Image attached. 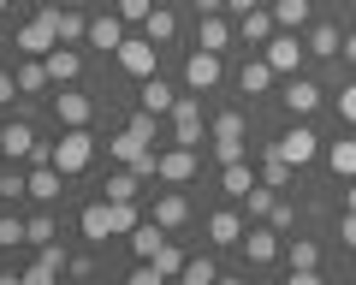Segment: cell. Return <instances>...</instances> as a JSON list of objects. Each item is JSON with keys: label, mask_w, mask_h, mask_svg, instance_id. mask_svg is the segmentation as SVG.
Listing matches in <instances>:
<instances>
[{"label": "cell", "mask_w": 356, "mask_h": 285, "mask_svg": "<svg viewBox=\"0 0 356 285\" xmlns=\"http://www.w3.org/2000/svg\"><path fill=\"white\" fill-rule=\"evenodd\" d=\"M24 6H36V0H24Z\"/></svg>", "instance_id": "obj_39"}, {"label": "cell", "mask_w": 356, "mask_h": 285, "mask_svg": "<svg viewBox=\"0 0 356 285\" xmlns=\"http://www.w3.org/2000/svg\"><path fill=\"white\" fill-rule=\"evenodd\" d=\"M125 36H131V24L113 13V6H107V0H102V6H89V36H83V48L95 54V60H113Z\"/></svg>", "instance_id": "obj_15"}, {"label": "cell", "mask_w": 356, "mask_h": 285, "mask_svg": "<svg viewBox=\"0 0 356 285\" xmlns=\"http://www.w3.org/2000/svg\"><path fill=\"white\" fill-rule=\"evenodd\" d=\"M113 65H119V72H125L131 83H143V78H154V72H161V65H166V54L154 48V42L143 36V30H131V36L119 42V54H113Z\"/></svg>", "instance_id": "obj_16"}, {"label": "cell", "mask_w": 356, "mask_h": 285, "mask_svg": "<svg viewBox=\"0 0 356 285\" xmlns=\"http://www.w3.org/2000/svg\"><path fill=\"white\" fill-rule=\"evenodd\" d=\"M273 196H280L273 184H255V190L243 196V214H250V220H267V208H273Z\"/></svg>", "instance_id": "obj_32"}, {"label": "cell", "mask_w": 356, "mask_h": 285, "mask_svg": "<svg viewBox=\"0 0 356 285\" xmlns=\"http://www.w3.org/2000/svg\"><path fill=\"white\" fill-rule=\"evenodd\" d=\"M191 250H196V238H166V244H161V256H154V268L166 273V285H178V273H184V261H191Z\"/></svg>", "instance_id": "obj_27"}, {"label": "cell", "mask_w": 356, "mask_h": 285, "mask_svg": "<svg viewBox=\"0 0 356 285\" xmlns=\"http://www.w3.org/2000/svg\"><path fill=\"white\" fill-rule=\"evenodd\" d=\"M339 65H344V72H356V18L344 24V54H339Z\"/></svg>", "instance_id": "obj_33"}, {"label": "cell", "mask_w": 356, "mask_h": 285, "mask_svg": "<svg viewBox=\"0 0 356 285\" xmlns=\"http://www.w3.org/2000/svg\"><path fill=\"white\" fill-rule=\"evenodd\" d=\"M13 72H18V95H24V107H42L54 90L48 78V60H36V54H13Z\"/></svg>", "instance_id": "obj_21"}, {"label": "cell", "mask_w": 356, "mask_h": 285, "mask_svg": "<svg viewBox=\"0 0 356 285\" xmlns=\"http://www.w3.org/2000/svg\"><path fill=\"white\" fill-rule=\"evenodd\" d=\"M273 6V18H280V30H309V18L321 13L315 0H267Z\"/></svg>", "instance_id": "obj_28"}, {"label": "cell", "mask_w": 356, "mask_h": 285, "mask_svg": "<svg viewBox=\"0 0 356 285\" xmlns=\"http://www.w3.org/2000/svg\"><path fill=\"white\" fill-rule=\"evenodd\" d=\"M255 172H261V184H273V190H297V184H303V172H297L280 149H255Z\"/></svg>", "instance_id": "obj_23"}, {"label": "cell", "mask_w": 356, "mask_h": 285, "mask_svg": "<svg viewBox=\"0 0 356 285\" xmlns=\"http://www.w3.org/2000/svg\"><path fill=\"white\" fill-rule=\"evenodd\" d=\"M95 190H102L107 202H143V196H149V179H143L137 167H125V161H107L102 179H95Z\"/></svg>", "instance_id": "obj_19"}, {"label": "cell", "mask_w": 356, "mask_h": 285, "mask_svg": "<svg viewBox=\"0 0 356 285\" xmlns=\"http://www.w3.org/2000/svg\"><path fill=\"white\" fill-rule=\"evenodd\" d=\"M30 250V232H24V208H0V261H18Z\"/></svg>", "instance_id": "obj_24"}, {"label": "cell", "mask_w": 356, "mask_h": 285, "mask_svg": "<svg viewBox=\"0 0 356 285\" xmlns=\"http://www.w3.org/2000/svg\"><path fill=\"white\" fill-rule=\"evenodd\" d=\"M202 190H178V184H149V196H143V214H149L154 226H161L166 238H196L202 232Z\"/></svg>", "instance_id": "obj_4"}, {"label": "cell", "mask_w": 356, "mask_h": 285, "mask_svg": "<svg viewBox=\"0 0 356 285\" xmlns=\"http://www.w3.org/2000/svg\"><path fill=\"white\" fill-rule=\"evenodd\" d=\"M72 196H77V184L65 179L54 161H36L30 167V184H24V208H72Z\"/></svg>", "instance_id": "obj_12"}, {"label": "cell", "mask_w": 356, "mask_h": 285, "mask_svg": "<svg viewBox=\"0 0 356 285\" xmlns=\"http://www.w3.org/2000/svg\"><path fill=\"white\" fill-rule=\"evenodd\" d=\"M83 36H89V6L60 0V42H83Z\"/></svg>", "instance_id": "obj_29"}, {"label": "cell", "mask_w": 356, "mask_h": 285, "mask_svg": "<svg viewBox=\"0 0 356 285\" xmlns=\"http://www.w3.org/2000/svg\"><path fill=\"white\" fill-rule=\"evenodd\" d=\"M261 60L280 72V78H297V72H309V48H303V30H273L261 48Z\"/></svg>", "instance_id": "obj_18"}, {"label": "cell", "mask_w": 356, "mask_h": 285, "mask_svg": "<svg viewBox=\"0 0 356 285\" xmlns=\"http://www.w3.org/2000/svg\"><path fill=\"white\" fill-rule=\"evenodd\" d=\"M54 167H60L77 190H89V184L102 179V167H107V131H102V125H72V131H60V137H54Z\"/></svg>", "instance_id": "obj_2"}, {"label": "cell", "mask_w": 356, "mask_h": 285, "mask_svg": "<svg viewBox=\"0 0 356 285\" xmlns=\"http://www.w3.org/2000/svg\"><path fill=\"white\" fill-rule=\"evenodd\" d=\"M243 226H250V214H243L238 202H226V196H208L202 202V244L208 250H220V256H238V244H243Z\"/></svg>", "instance_id": "obj_9"}, {"label": "cell", "mask_w": 356, "mask_h": 285, "mask_svg": "<svg viewBox=\"0 0 356 285\" xmlns=\"http://www.w3.org/2000/svg\"><path fill=\"white\" fill-rule=\"evenodd\" d=\"M243 268V279H280V261H285V232L273 220H250L243 226V244L232 256Z\"/></svg>", "instance_id": "obj_6"}, {"label": "cell", "mask_w": 356, "mask_h": 285, "mask_svg": "<svg viewBox=\"0 0 356 285\" xmlns=\"http://www.w3.org/2000/svg\"><path fill=\"white\" fill-rule=\"evenodd\" d=\"M178 101V72H172V60L154 72V78H143L137 90H131V107H143V113H161L166 119V107Z\"/></svg>", "instance_id": "obj_20"}, {"label": "cell", "mask_w": 356, "mask_h": 285, "mask_svg": "<svg viewBox=\"0 0 356 285\" xmlns=\"http://www.w3.org/2000/svg\"><path fill=\"white\" fill-rule=\"evenodd\" d=\"M255 6H267V0H226V13H232V18H243V13H255Z\"/></svg>", "instance_id": "obj_35"}, {"label": "cell", "mask_w": 356, "mask_h": 285, "mask_svg": "<svg viewBox=\"0 0 356 285\" xmlns=\"http://www.w3.org/2000/svg\"><path fill=\"white\" fill-rule=\"evenodd\" d=\"M13 107H24V95H18V72H13V54L0 48V113H13Z\"/></svg>", "instance_id": "obj_30"}, {"label": "cell", "mask_w": 356, "mask_h": 285, "mask_svg": "<svg viewBox=\"0 0 356 285\" xmlns=\"http://www.w3.org/2000/svg\"><path fill=\"white\" fill-rule=\"evenodd\" d=\"M327 125H356V72H339V78H332V107H327Z\"/></svg>", "instance_id": "obj_26"}, {"label": "cell", "mask_w": 356, "mask_h": 285, "mask_svg": "<svg viewBox=\"0 0 356 285\" xmlns=\"http://www.w3.org/2000/svg\"><path fill=\"white\" fill-rule=\"evenodd\" d=\"M143 36H149L154 48L172 60V54L184 48V36H191V18H184V6H178V0H154V13H149V24H143Z\"/></svg>", "instance_id": "obj_13"}, {"label": "cell", "mask_w": 356, "mask_h": 285, "mask_svg": "<svg viewBox=\"0 0 356 285\" xmlns=\"http://www.w3.org/2000/svg\"><path fill=\"white\" fill-rule=\"evenodd\" d=\"M161 244H166V232L154 220H143V226H131V232L119 238V256H125V261H154V256H161Z\"/></svg>", "instance_id": "obj_22"}, {"label": "cell", "mask_w": 356, "mask_h": 285, "mask_svg": "<svg viewBox=\"0 0 356 285\" xmlns=\"http://www.w3.org/2000/svg\"><path fill=\"white\" fill-rule=\"evenodd\" d=\"M154 184H178V190H202V184H208V149L161 142V155H154ZM202 196H208V190H202Z\"/></svg>", "instance_id": "obj_8"}, {"label": "cell", "mask_w": 356, "mask_h": 285, "mask_svg": "<svg viewBox=\"0 0 356 285\" xmlns=\"http://www.w3.org/2000/svg\"><path fill=\"white\" fill-rule=\"evenodd\" d=\"M303 48H309V65H321L327 78H339V72H344V65H339V54H344V18L339 13H315L309 30H303Z\"/></svg>", "instance_id": "obj_11"}, {"label": "cell", "mask_w": 356, "mask_h": 285, "mask_svg": "<svg viewBox=\"0 0 356 285\" xmlns=\"http://www.w3.org/2000/svg\"><path fill=\"white\" fill-rule=\"evenodd\" d=\"M0 208H6V196H0Z\"/></svg>", "instance_id": "obj_38"}, {"label": "cell", "mask_w": 356, "mask_h": 285, "mask_svg": "<svg viewBox=\"0 0 356 285\" xmlns=\"http://www.w3.org/2000/svg\"><path fill=\"white\" fill-rule=\"evenodd\" d=\"M226 54H208V48H191V42H184V48L172 54V72H178V90H191V95H208V101H214L220 90H226Z\"/></svg>", "instance_id": "obj_7"}, {"label": "cell", "mask_w": 356, "mask_h": 285, "mask_svg": "<svg viewBox=\"0 0 356 285\" xmlns=\"http://www.w3.org/2000/svg\"><path fill=\"white\" fill-rule=\"evenodd\" d=\"M220 95H232V101L255 107V113H273L280 72L261 60V48H238V54H232V65H226V90H220Z\"/></svg>", "instance_id": "obj_3"}, {"label": "cell", "mask_w": 356, "mask_h": 285, "mask_svg": "<svg viewBox=\"0 0 356 285\" xmlns=\"http://www.w3.org/2000/svg\"><path fill=\"white\" fill-rule=\"evenodd\" d=\"M315 6H321V13H332V6H339V0H315Z\"/></svg>", "instance_id": "obj_37"}, {"label": "cell", "mask_w": 356, "mask_h": 285, "mask_svg": "<svg viewBox=\"0 0 356 285\" xmlns=\"http://www.w3.org/2000/svg\"><path fill=\"white\" fill-rule=\"evenodd\" d=\"M208 95L178 90V101L166 107V142H184V149H208Z\"/></svg>", "instance_id": "obj_10"}, {"label": "cell", "mask_w": 356, "mask_h": 285, "mask_svg": "<svg viewBox=\"0 0 356 285\" xmlns=\"http://www.w3.org/2000/svg\"><path fill=\"white\" fill-rule=\"evenodd\" d=\"M107 6H113L131 30H143V24H149V13H154V0H107Z\"/></svg>", "instance_id": "obj_31"}, {"label": "cell", "mask_w": 356, "mask_h": 285, "mask_svg": "<svg viewBox=\"0 0 356 285\" xmlns=\"http://www.w3.org/2000/svg\"><path fill=\"white\" fill-rule=\"evenodd\" d=\"M339 208H356V179H344V184H339Z\"/></svg>", "instance_id": "obj_36"}, {"label": "cell", "mask_w": 356, "mask_h": 285, "mask_svg": "<svg viewBox=\"0 0 356 285\" xmlns=\"http://www.w3.org/2000/svg\"><path fill=\"white\" fill-rule=\"evenodd\" d=\"M255 184H261L255 155H243V161H226V167H208V184H202V190H208V196H226V202L243 208V196H250Z\"/></svg>", "instance_id": "obj_14"}, {"label": "cell", "mask_w": 356, "mask_h": 285, "mask_svg": "<svg viewBox=\"0 0 356 285\" xmlns=\"http://www.w3.org/2000/svg\"><path fill=\"white\" fill-rule=\"evenodd\" d=\"M280 30V18H273V6H255V13L238 18V48H267V36Z\"/></svg>", "instance_id": "obj_25"}, {"label": "cell", "mask_w": 356, "mask_h": 285, "mask_svg": "<svg viewBox=\"0 0 356 285\" xmlns=\"http://www.w3.org/2000/svg\"><path fill=\"white\" fill-rule=\"evenodd\" d=\"M191 48H208V54H238V18L232 13H208V18H191Z\"/></svg>", "instance_id": "obj_17"}, {"label": "cell", "mask_w": 356, "mask_h": 285, "mask_svg": "<svg viewBox=\"0 0 356 285\" xmlns=\"http://www.w3.org/2000/svg\"><path fill=\"white\" fill-rule=\"evenodd\" d=\"M327 107H332V78L321 65H309L297 78H280V95H273L280 119H327Z\"/></svg>", "instance_id": "obj_5"}, {"label": "cell", "mask_w": 356, "mask_h": 285, "mask_svg": "<svg viewBox=\"0 0 356 285\" xmlns=\"http://www.w3.org/2000/svg\"><path fill=\"white\" fill-rule=\"evenodd\" d=\"M18 13H24V0H0V36H6V24H13Z\"/></svg>", "instance_id": "obj_34"}, {"label": "cell", "mask_w": 356, "mask_h": 285, "mask_svg": "<svg viewBox=\"0 0 356 285\" xmlns=\"http://www.w3.org/2000/svg\"><path fill=\"white\" fill-rule=\"evenodd\" d=\"M54 137H60V131L48 125L42 107H13V113H0V161H13V167L54 161Z\"/></svg>", "instance_id": "obj_1"}]
</instances>
